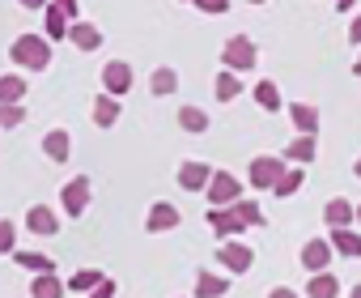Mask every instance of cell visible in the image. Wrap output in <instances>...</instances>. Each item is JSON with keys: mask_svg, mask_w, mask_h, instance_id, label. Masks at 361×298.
<instances>
[{"mask_svg": "<svg viewBox=\"0 0 361 298\" xmlns=\"http://www.w3.org/2000/svg\"><path fill=\"white\" fill-rule=\"evenodd\" d=\"M226 294H230V277L196 273V298H226Z\"/></svg>", "mask_w": 361, "mask_h": 298, "instance_id": "obj_16", "label": "cell"}, {"mask_svg": "<svg viewBox=\"0 0 361 298\" xmlns=\"http://www.w3.org/2000/svg\"><path fill=\"white\" fill-rule=\"evenodd\" d=\"M234 213H238L247 226H268V217H264V209H259L255 201H234Z\"/></svg>", "mask_w": 361, "mask_h": 298, "instance_id": "obj_30", "label": "cell"}, {"mask_svg": "<svg viewBox=\"0 0 361 298\" xmlns=\"http://www.w3.org/2000/svg\"><path fill=\"white\" fill-rule=\"evenodd\" d=\"M47 35H51V39H64V13L47 9Z\"/></svg>", "mask_w": 361, "mask_h": 298, "instance_id": "obj_35", "label": "cell"}, {"mask_svg": "<svg viewBox=\"0 0 361 298\" xmlns=\"http://www.w3.org/2000/svg\"><path fill=\"white\" fill-rule=\"evenodd\" d=\"M353 73H357V77H361V56H357V64H353Z\"/></svg>", "mask_w": 361, "mask_h": 298, "instance_id": "obj_45", "label": "cell"}, {"mask_svg": "<svg viewBox=\"0 0 361 298\" xmlns=\"http://www.w3.org/2000/svg\"><path fill=\"white\" fill-rule=\"evenodd\" d=\"M213 94H217V102H234V98L243 94V77H238V73H217Z\"/></svg>", "mask_w": 361, "mask_h": 298, "instance_id": "obj_22", "label": "cell"}, {"mask_svg": "<svg viewBox=\"0 0 361 298\" xmlns=\"http://www.w3.org/2000/svg\"><path fill=\"white\" fill-rule=\"evenodd\" d=\"M353 5H357V0H336V13H348Z\"/></svg>", "mask_w": 361, "mask_h": 298, "instance_id": "obj_40", "label": "cell"}, {"mask_svg": "<svg viewBox=\"0 0 361 298\" xmlns=\"http://www.w3.org/2000/svg\"><path fill=\"white\" fill-rule=\"evenodd\" d=\"M22 119H26V107H18V102L13 107H0V124H5V128H18Z\"/></svg>", "mask_w": 361, "mask_h": 298, "instance_id": "obj_32", "label": "cell"}, {"mask_svg": "<svg viewBox=\"0 0 361 298\" xmlns=\"http://www.w3.org/2000/svg\"><path fill=\"white\" fill-rule=\"evenodd\" d=\"M268 298H302V294L289 290V285H276V290H268Z\"/></svg>", "mask_w": 361, "mask_h": 298, "instance_id": "obj_38", "label": "cell"}, {"mask_svg": "<svg viewBox=\"0 0 361 298\" xmlns=\"http://www.w3.org/2000/svg\"><path fill=\"white\" fill-rule=\"evenodd\" d=\"M13 260H18L22 268H30V273H56L51 256H39V251H13Z\"/></svg>", "mask_w": 361, "mask_h": 298, "instance_id": "obj_29", "label": "cell"}, {"mask_svg": "<svg viewBox=\"0 0 361 298\" xmlns=\"http://www.w3.org/2000/svg\"><path fill=\"white\" fill-rule=\"evenodd\" d=\"M285 167H289L285 158H276V154H259V158H251V167H247V184L259 188V192H272V184L281 179Z\"/></svg>", "mask_w": 361, "mask_h": 298, "instance_id": "obj_3", "label": "cell"}, {"mask_svg": "<svg viewBox=\"0 0 361 298\" xmlns=\"http://www.w3.org/2000/svg\"><path fill=\"white\" fill-rule=\"evenodd\" d=\"M255 102H259L264 111H281V107H285V98H281V90H276L272 81H259V85H255Z\"/></svg>", "mask_w": 361, "mask_h": 298, "instance_id": "obj_28", "label": "cell"}, {"mask_svg": "<svg viewBox=\"0 0 361 298\" xmlns=\"http://www.w3.org/2000/svg\"><path fill=\"white\" fill-rule=\"evenodd\" d=\"M247 5H264V0H247Z\"/></svg>", "mask_w": 361, "mask_h": 298, "instance_id": "obj_46", "label": "cell"}, {"mask_svg": "<svg viewBox=\"0 0 361 298\" xmlns=\"http://www.w3.org/2000/svg\"><path fill=\"white\" fill-rule=\"evenodd\" d=\"M314 154H319L314 136H293V141L285 145V162H293V167H310V162H314Z\"/></svg>", "mask_w": 361, "mask_h": 298, "instance_id": "obj_13", "label": "cell"}, {"mask_svg": "<svg viewBox=\"0 0 361 298\" xmlns=\"http://www.w3.org/2000/svg\"><path fill=\"white\" fill-rule=\"evenodd\" d=\"M255 60H259V52H255V43H251L247 35H234V39L221 47V64H226V73H251Z\"/></svg>", "mask_w": 361, "mask_h": 298, "instance_id": "obj_2", "label": "cell"}, {"mask_svg": "<svg viewBox=\"0 0 361 298\" xmlns=\"http://www.w3.org/2000/svg\"><path fill=\"white\" fill-rule=\"evenodd\" d=\"M302 184H306V171H302V167H285V171H281V179L272 184V192H276L281 201H289Z\"/></svg>", "mask_w": 361, "mask_h": 298, "instance_id": "obj_19", "label": "cell"}, {"mask_svg": "<svg viewBox=\"0 0 361 298\" xmlns=\"http://www.w3.org/2000/svg\"><path fill=\"white\" fill-rule=\"evenodd\" d=\"M209 226L217 230V239H243V230H247V222L234 213V205H226V209H209Z\"/></svg>", "mask_w": 361, "mask_h": 298, "instance_id": "obj_7", "label": "cell"}, {"mask_svg": "<svg viewBox=\"0 0 361 298\" xmlns=\"http://www.w3.org/2000/svg\"><path fill=\"white\" fill-rule=\"evenodd\" d=\"M209 205L213 209H226V205H234V201H243V184H238V175H230V171H213V179H209Z\"/></svg>", "mask_w": 361, "mask_h": 298, "instance_id": "obj_4", "label": "cell"}, {"mask_svg": "<svg viewBox=\"0 0 361 298\" xmlns=\"http://www.w3.org/2000/svg\"><path fill=\"white\" fill-rule=\"evenodd\" d=\"M353 175H357V179H361V158H357V162H353Z\"/></svg>", "mask_w": 361, "mask_h": 298, "instance_id": "obj_44", "label": "cell"}, {"mask_svg": "<svg viewBox=\"0 0 361 298\" xmlns=\"http://www.w3.org/2000/svg\"><path fill=\"white\" fill-rule=\"evenodd\" d=\"M348 39H353V43H357V47H361V13H357V18H353V26H348Z\"/></svg>", "mask_w": 361, "mask_h": 298, "instance_id": "obj_39", "label": "cell"}, {"mask_svg": "<svg viewBox=\"0 0 361 298\" xmlns=\"http://www.w3.org/2000/svg\"><path fill=\"white\" fill-rule=\"evenodd\" d=\"M115 119H119V98L98 94V102H94V124H98V128H111Z\"/></svg>", "mask_w": 361, "mask_h": 298, "instance_id": "obj_23", "label": "cell"}, {"mask_svg": "<svg viewBox=\"0 0 361 298\" xmlns=\"http://www.w3.org/2000/svg\"><path fill=\"white\" fill-rule=\"evenodd\" d=\"M9 52H13V60H18L22 68H30V73H39V68H47V64H51V43H47V39H39V35H22Z\"/></svg>", "mask_w": 361, "mask_h": 298, "instance_id": "obj_1", "label": "cell"}, {"mask_svg": "<svg viewBox=\"0 0 361 298\" xmlns=\"http://www.w3.org/2000/svg\"><path fill=\"white\" fill-rule=\"evenodd\" d=\"M51 9L64 13V18H77V0H51Z\"/></svg>", "mask_w": 361, "mask_h": 298, "instance_id": "obj_37", "label": "cell"}, {"mask_svg": "<svg viewBox=\"0 0 361 298\" xmlns=\"http://www.w3.org/2000/svg\"><path fill=\"white\" fill-rule=\"evenodd\" d=\"M26 98V81L13 73V77H0V107H13Z\"/></svg>", "mask_w": 361, "mask_h": 298, "instance_id": "obj_25", "label": "cell"}, {"mask_svg": "<svg viewBox=\"0 0 361 298\" xmlns=\"http://www.w3.org/2000/svg\"><path fill=\"white\" fill-rule=\"evenodd\" d=\"M60 205L68 209V217H81V213H85V205H90V179H85V175L68 179V184H64V192H60Z\"/></svg>", "mask_w": 361, "mask_h": 298, "instance_id": "obj_6", "label": "cell"}, {"mask_svg": "<svg viewBox=\"0 0 361 298\" xmlns=\"http://www.w3.org/2000/svg\"><path fill=\"white\" fill-rule=\"evenodd\" d=\"M26 230H30V234H56V230H60V217H56L47 205H35V209L26 213Z\"/></svg>", "mask_w": 361, "mask_h": 298, "instance_id": "obj_15", "label": "cell"}, {"mask_svg": "<svg viewBox=\"0 0 361 298\" xmlns=\"http://www.w3.org/2000/svg\"><path fill=\"white\" fill-rule=\"evenodd\" d=\"M149 90H153L157 98H166V94H174V90H178V73H174V68H157V73L149 77Z\"/></svg>", "mask_w": 361, "mask_h": 298, "instance_id": "obj_27", "label": "cell"}, {"mask_svg": "<svg viewBox=\"0 0 361 298\" xmlns=\"http://www.w3.org/2000/svg\"><path fill=\"white\" fill-rule=\"evenodd\" d=\"M30 294H35V298H64V281H60L56 273H39L35 285H30Z\"/></svg>", "mask_w": 361, "mask_h": 298, "instance_id": "obj_24", "label": "cell"}, {"mask_svg": "<svg viewBox=\"0 0 361 298\" xmlns=\"http://www.w3.org/2000/svg\"><path fill=\"white\" fill-rule=\"evenodd\" d=\"M178 128L183 132H209V115L200 107H178Z\"/></svg>", "mask_w": 361, "mask_h": 298, "instance_id": "obj_26", "label": "cell"}, {"mask_svg": "<svg viewBox=\"0 0 361 298\" xmlns=\"http://www.w3.org/2000/svg\"><path fill=\"white\" fill-rule=\"evenodd\" d=\"M98 281H102V273H98V268H81L77 277H68V290H81V294H85V290H94Z\"/></svg>", "mask_w": 361, "mask_h": 298, "instance_id": "obj_31", "label": "cell"}, {"mask_svg": "<svg viewBox=\"0 0 361 298\" xmlns=\"http://www.w3.org/2000/svg\"><path fill=\"white\" fill-rule=\"evenodd\" d=\"M327 260H331L327 239H306V247H302V268H310V273H327Z\"/></svg>", "mask_w": 361, "mask_h": 298, "instance_id": "obj_12", "label": "cell"}, {"mask_svg": "<svg viewBox=\"0 0 361 298\" xmlns=\"http://www.w3.org/2000/svg\"><path fill=\"white\" fill-rule=\"evenodd\" d=\"M102 85H106V94H111V98L128 94V90H132V68H128L123 60H111V64L102 68Z\"/></svg>", "mask_w": 361, "mask_h": 298, "instance_id": "obj_9", "label": "cell"}, {"mask_svg": "<svg viewBox=\"0 0 361 298\" xmlns=\"http://www.w3.org/2000/svg\"><path fill=\"white\" fill-rule=\"evenodd\" d=\"M68 39H73V43H77L81 52H94V47L102 43V30H98V26H90V22H73Z\"/></svg>", "mask_w": 361, "mask_h": 298, "instance_id": "obj_21", "label": "cell"}, {"mask_svg": "<svg viewBox=\"0 0 361 298\" xmlns=\"http://www.w3.org/2000/svg\"><path fill=\"white\" fill-rule=\"evenodd\" d=\"M336 294H340V277L331 273H314L306 281V298H336Z\"/></svg>", "mask_w": 361, "mask_h": 298, "instance_id": "obj_20", "label": "cell"}, {"mask_svg": "<svg viewBox=\"0 0 361 298\" xmlns=\"http://www.w3.org/2000/svg\"><path fill=\"white\" fill-rule=\"evenodd\" d=\"M22 5H26V9H39V5H47V0H22Z\"/></svg>", "mask_w": 361, "mask_h": 298, "instance_id": "obj_41", "label": "cell"}, {"mask_svg": "<svg viewBox=\"0 0 361 298\" xmlns=\"http://www.w3.org/2000/svg\"><path fill=\"white\" fill-rule=\"evenodd\" d=\"M348 298H361V285H353V290H348Z\"/></svg>", "mask_w": 361, "mask_h": 298, "instance_id": "obj_43", "label": "cell"}, {"mask_svg": "<svg viewBox=\"0 0 361 298\" xmlns=\"http://www.w3.org/2000/svg\"><path fill=\"white\" fill-rule=\"evenodd\" d=\"M217 260H221V268H226V273L243 277V273L255 264V251H251V243H243V239H226V243L217 247Z\"/></svg>", "mask_w": 361, "mask_h": 298, "instance_id": "obj_5", "label": "cell"}, {"mask_svg": "<svg viewBox=\"0 0 361 298\" xmlns=\"http://www.w3.org/2000/svg\"><path fill=\"white\" fill-rule=\"evenodd\" d=\"M323 222H327L331 230H348V226H353V205H348L344 196H331V201L323 205Z\"/></svg>", "mask_w": 361, "mask_h": 298, "instance_id": "obj_14", "label": "cell"}, {"mask_svg": "<svg viewBox=\"0 0 361 298\" xmlns=\"http://www.w3.org/2000/svg\"><path fill=\"white\" fill-rule=\"evenodd\" d=\"M289 119H293L298 136H319V107H310V102H293V107H289Z\"/></svg>", "mask_w": 361, "mask_h": 298, "instance_id": "obj_11", "label": "cell"}, {"mask_svg": "<svg viewBox=\"0 0 361 298\" xmlns=\"http://www.w3.org/2000/svg\"><path fill=\"white\" fill-rule=\"evenodd\" d=\"M90 298H115V281H111V277H102V281L90 290Z\"/></svg>", "mask_w": 361, "mask_h": 298, "instance_id": "obj_36", "label": "cell"}, {"mask_svg": "<svg viewBox=\"0 0 361 298\" xmlns=\"http://www.w3.org/2000/svg\"><path fill=\"white\" fill-rule=\"evenodd\" d=\"M192 5H196L200 13H213V18H221V13L230 9V0H192Z\"/></svg>", "mask_w": 361, "mask_h": 298, "instance_id": "obj_34", "label": "cell"}, {"mask_svg": "<svg viewBox=\"0 0 361 298\" xmlns=\"http://www.w3.org/2000/svg\"><path fill=\"white\" fill-rule=\"evenodd\" d=\"M209 179H213V167H204V162H183L178 167V188L183 192H204Z\"/></svg>", "mask_w": 361, "mask_h": 298, "instance_id": "obj_10", "label": "cell"}, {"mask_svg": "<svg viewBox=\"0 0 361 298\" xmlns=\"http://www.w3.org/2000/svg\"><path fill=\"white\" fill-rule=\"evenodd\" d=\"M13 243H18V230H13V222H5V217H0V256H5V251H13Z\"/></svg>", "mask_w": 361, "mask_h": 298, "instance_id": "obj_33", "label": "cell"}, {"mask_svg": "<svg viewBox=\"0 0 361 298\" xmlns=\"http://www.w3.org/2000/svg\"><path fill=\"white\" fill-rule=\"evenodd\" d=\"M43 154H47L51 162H68V132H64V128H51V132L43 136Z\"/></svg>", "mask_w": 361, "mask_h": 298, "instance_id": "obj_18", "label": "cell"}, {"mask_svg": "<svg viewBox=\"0 0 361 298\" xmlns=\"http://www.w3.org/2000/svg\"><path fill=\"white\" fill-rule=\"evenodd\" d=\"M353 222H361V205H353Z\"/></svg>", "mask_w": 361, "mask_h": 298, "instance_id": "obj_42", "label": "cell"}, {"mask_svg": "<svg viewBox=\"0 0 361 298\" xmlns=\"http://www.w3.org/2000/svg\"><path fill=\"white\" fill-rule=\"evenodd\" d=\"M178 222H183V213H178L170 201H157V205L149 209V217H145V230H149V234H166V230H174Z\"/></svg>", "mask_w": 361, "mask_h": 298, "instance_id": "obj_8", "label": "cell"}, {"mask_svg": "<svg viewBox=\"0 0 361 298\" xmlns=\"http://www.w3.org/2000/svg\"><path fill=\"white\" fill-rule=\"evenodd\" d=\"M327 247H331V251H340V256H353V260H361V234H357V230H331Z\"/></svg>", "mask_w": 361, "mask_h": 298, "instance_id": "obj_17", "label": "cell"}]
</instances>
